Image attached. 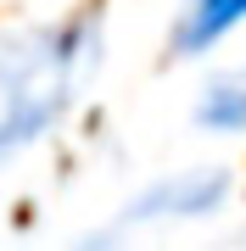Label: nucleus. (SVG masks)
Here are the masks:
<instances>
[{"label": "nucleus", "mask_w": 246, "mask_h": 251, "mask_svg": "<svg viewBox=\"0 0 246 251\" xmlns=\"http://www.w3.org/2000/svg\"><path fill=\"white\" fill-rule=\"evenodd\" d=\"M235 190V173L229 168H185V173H168V179L146 184L135 201L123 206L118 224L123 229H140V224H185V218H207L219 212Z\"/></svg>", "instance_id": "f03ea898"}, {"label": "nucleus", "mask_w": 246, "mask_h": 251, "mask_svg": "<svg viewBox=\"0 0 246 251\" xmlns=\"http://www.w3.org/2000/svg\"><path fill=\"white\" fill-rule=\"evenodd\" d=\"M196 128L207 134H246V67L213 73L196 95Z\"/></svg>", "instance_id": "7ed1b4c3"}, {"label": "nucleus", "mask_w": 246, "mask_h": 251, "mask_svg": "<svg viewBox=\"0 0 246 251\" xmlns=\"http://www.w3.org/2000/svg\"><path fill=\"white\" fill-rule=\"evenodd\" d=\"M241 17H246V0H191V11H185L179 28H173V50L196 56V50L219 45Z\"/></svg>", "instance_id": "20e7f679"}, {"label": "nucleus", "mask_w": 246, "mask_h": 251, "mask_svg": "<svg viewBox=\"0 0 246 251\" xmlns=\"http://www.w3.org/2000/svg\"><path fill=\"white\" fill-rule=\"evenodd\" d=\"M101 62V28H11L0 34V162L45 140Z\"/></svg>", "instance_id": "f257e3e1"}]
</instances>
